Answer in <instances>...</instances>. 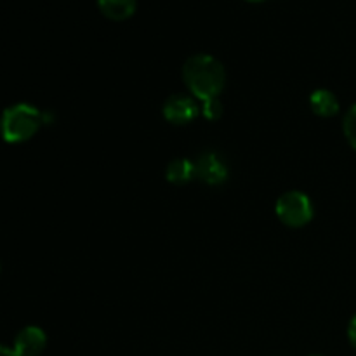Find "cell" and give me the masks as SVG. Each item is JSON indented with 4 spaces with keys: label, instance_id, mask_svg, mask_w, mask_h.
Masks as SVG:
<instances>
[{
    "label": "cell",
    "instance_id": "1",
    "mask_svg": "<svg viewBox=\"0 0 356 356\" xmlns=\"http://www.w3.org/2000/svg\"><path fill=\"white\" fill-rule=\"evenodd\" d=\"M183 80L188 90L204 103V101L219 97L221 90L225 89V66L211 54H195L184 63Z\"/></svg>",
    "mask_w": 356,
    "mask_h": 356
},
{
    "label": "cell",
    "instance_id": "2",
    "mask_svg": "<svg viewBox=\"0 0 356 356\" xmlns=\"http://www.w3.org/2000/svg\"><path fill=\"white\" fill-rule=\"evenodd\" d=\"M44 113L28 103H17L6 108L0 117V136L6 143L17 145L33 138L42 127Z\"/></svg>",
    "mask_w": 356,
    "mask_h": 356
},
{
    "label": "cell",
    "instance_id": "3",
    "mask_svg": "<svg viewBox=\"0 0 356 356\" xmlns=\"http://www.w3.org/2000/svg\"><path fill=\"white\" fill-rule=\"evenodd\" d=\"M275 211H277L278 219L291 228L306 226L315 214L312 198L302 191H287V193L282 195L277 200Z\"/></svg>",
    "mask_w": 356,
    "mask_h": 356
},
{
    "label": "cell",
    "instance_id": "4",
    "mask_svg": "<svg viewBox=\"0 0 356 356\" xmlns=\"http://www.w3.org/2000/svg\"><path fill=\"white\" fill-rule=\"evenodd\" d=\"M198 113H200V106L188 94H174L163 104V117L174 125L190 124L198 117Z\"/></svg>",
    "mask_w": 356,
    "mask_h": 356
},
{
    "label": "cell",
    "instance_id": "5",
    "mask_svg": "<svg viewBox=\"0 0 356 356\" xmlns=\"http://www.w3.org/2000/svg\"><path fill=\"white\" fill-rule=\"evenodd\" d=\"M195 170H197L198 179L212 184V186L225 183L228 179V165L214 152H207L198 156V160L195 162Z\"/></svg>",
    "mask_w": 356,
    "mask_h": 356
},
{
    "label": "cell",
    "instance_id": "6",
    "mask_svg": "<svg viewBox=\"0 0 356 356\" xmlns=\"http://www.w3.org/2000/svg\"><path fill=\"white\" fill-rule=\"evenodd\" d=\"M47 346V336L40 327H24L14 339V351L19 356H38Z\"/></svg>",
    "mask_w": 356,
    "mask_h": 356
},
{
    "label": "cell",
    "instance_id": "7",
    "mask_svg": "<svg viewBox=\"0 0 356 356\" xmlns=\"http://www.w3.org/2000/svg\"><path fill=\"white\" fill-rule=\"evenodd\" d=\"M97 7L108 19L124 21L136 13V0H97Z\"/></svg>",
    "mask_w": 356,
    "mask_h": 356
},
{
    "label": "cell",
    "instance_id": "8",
    "mask_svg": "<svg viewBox=\"0 0 356 356\" xmlns=\"http://www.w3.org/2000/svg\"><path fill=\"white\" fill-rule=\"evenodd\" d=\"M309 106H312L313 113L327 118L334 117L339 111V101H337L336 94L330 92V90L318 89L309 97Z\"/></svg>",
    "mask_w": 356,
    "mask_h": 356
},
{
    "label": "cell",
    "instance_id": "9",
    "mask_svg": "<svg viewBox=\"0 0 356 356\" xmlns=\"http://www.w3.org/2000/svg\"><path fill=\"white\" fill-rule=\"evenodd\" d=\"M165 177L169 183L172 184H186L190 183L193 177H197V170H195V162L188 159H176L167 165Z\"/></svg>",
    "mask_w": 356,
    "mask_h": 356
},
{
    "label": "cell",
    "instance_id": "10",
    "mask_svg": "<svg viewBox=\"0 0 356 356\" xmlns=\"http://www.w3.org/2000/svg\"><path fill=\"white\" fill-rule=\"evenodd\" d=\"M343 131L344 136H346L348 143H350L351 148L356 152V104L348 110L346 117H344L343 122Z\"/></svg>",
    "mask_w": 356,
    "mask_h": 356
},
{
    "label": "cell",
    "instance_id": "11",
    "mask_svg": "<svg viewBox=\"0 0 356 356\" xmlns=\"http://www.w3.org/2000/svg\"><path fill=\"white\" fill-rule=\"evenodd\" d=\"M200 113L204 115L207 120H218L222 113V104H221V101H219V97L204 101L200 106Z\"/></svg>",
    "mask_w": 356,
    "mask_h": 356
},
{
    "label": "cell",
    "instance_id": "12",
    "mask_svg": "<svg viewBox=\"0 0 356 356\" xmlns=\"http://www.w3.org/2000/svg\"><path fill=\"white\" fill-rule=\"evenodd\" d=\"M348 339H350L351 346L356 350V315L353 316V320L350 322V327H348Z\"/></svg>",
    "mask_w": 356,
    "mask_h": 356
},
{
    "label": "cell",
    "instance_id": "13",
    "mask_svg": "<svg viewBox=\"0 0 356 356\" xmlns=\"http://www.w3.org/2000/svg\"><path fill=\"white\" fill-rule=\"evenodd\" d=\"M0 356H19L14 351V348H7L0 344Z\"/></svg>",
    "mask_w": 356,
    "mask_h": 356
},
{
    "label": "cell",
    "instance_id": "14",
    "mask_svg": "<svg viewBox=\"0 0 356 356\" xmlns=\"http://www.w3.org/2000/svg\"><path fill=\"white\" fill-rule=\"evenodd\" d=\"M247 2H252V3H259V2H266V0H247Z\"/></svg>",
    "mask_w": 356,
    "mask_h": 356
},
{
    "label": "cell",
    "instance_id": "15",
    "mask_svg": "<svg viewBox=\"0 0 356 356\" xmlns=\"http://www.w3.org/2000/svg\"><path fill=\"white\" fill-rule=\"evenodd\" d=\"M0 271H2V266H0Z\"/></svg>",
    "mask_w": 356,
    "mask_h": 356
}]
</instances>
